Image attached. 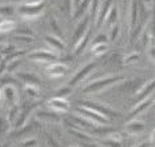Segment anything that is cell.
Returning <instances> with one entry per match:
<instances>
[{
	"mask_svg": "<svg viewBox=\"0 0 155 147\" xmlns=\"http://www.w3.org/2000/svg\"><path fill=\"white\" fill-rule=\"evenodd\" d=\"M83 147H103L102 145H96V143H90V142H84Z\"/></svg>",
	"mask_w": 155,
	"mask_h": 147,
	"instance_id": "cell-47",
	"label": "cell"
},
{
	"mask_svg": "<svg viewBox=\"0 0 155 147\" xmlns=\"http://www.w3.org/2000/svg\"><path fill=\"white\" fill-rule=\"evenodd\" d=\"M101 145H102L103 147H122V142L106 138L104 140H102V142H101Z\"/></svg>",
	"mask_w": 155,
	"mask_h": 147,
	"instance_id": "cell-27",
	"label": "cell"
},
{
	"mask_svg": "<svg viewBox=\"0 0 155 147\" xmlns=\"http://www.w3.org/2000/svg\"><path fill=\"white\" fill-rule=\"evenodd\" d=\"M18 113H19V106L15 104V106L11 107V110H9V113H8V120H14V118L18 115Z\"/></svg>",
	"mask_w": 155,
	"mask_h": 147,
	"instance_id": "cell-34",
	"label": "cell"
},
{
	"mask_svg": "<svg viewBox=\"0 0 155 147\" xmlns=\"http://www.w3.org/2000/svg\"><path fill=\"white\" fill-rule=\"evenodd\" d=\"M47 140H48V143H50V146H51V147H60V146H59V143H58L56 140H55L52 136L50 135V134H47Z\"/></svg>",
	"mask_w": 155,
	"mask_h": 147,
	"instance_id": "cell-44",
	"label": "cell"
},
{
	"mask_svg": "<svg viewBox=\"0 0 155 147\" xmlns=\"http://www.w3.org/2000/svg\"><path fill=\"white\" fill-rule=\"evenodd\" d=\"M25 94H27L30 98H38V96H39V90H38V86L27 84V86H25Z\"/></svg>",
	"mask_w": 155,
	"mask_h": 147,
	"instance_id": "cell-26",
	"label": "cell"
},
{
	"mask_svg": "<svg viewBox=\"0 0 155 147\" xmlns=\"http://www.w3.org/2000/svg\"><path fill=\"white\" fill-rule=\"evenodd\" d=\"M143 2L147 4V7H150V5H151V3H153V0H143Z\"/></svg>",
	"mask_w": 155,
	"mask_h": 147,
	"instance_id": "cell-51",
	"label": "cell"
},
{
	"mask_svg": "<svg viewBox=\"0 0 155 147\" xmlns=\"http://www.w3.org/2000/svg\"><path fill=\"white\" fill-rule=\"evenodd\" d=\"M75 113L78 115H80V116L86 118V119H88L90 122L98 124V126H106V124L110 123V119L106 116H103L99 113H96V111L91 110V108L88 107H84V106H78L75 108Z\"/></svg>",
	"mask_w": 155,
	"mask_h": 147,
	"instance_id": "cell-2",
	"label": "cell"
},
{
	"mask_svg": "<svg viewBox=\"0 0 155 147\" xmlns=\"http://www.w3.org/2000/svg\"><path fill=\"white\" fill-rule=\"evenodd\" d=\"M154 103H155L154 96H150V98L144 99V100L139 102V103H137V104H135V107L130 111V116H135V115H139L140 113H143L144 110H147V108L150 107L151 104H154Z\"/></svg>",
	"mask_w": 155,
	"mask_h": 147,
	"instance_id": "cell-13",
	"label": "cell"
},
{
	"mask_svg": "<svg viewBox=\"0 0 155 147\" xmlns=\"http://www.w3.org/2000/svg\"><path fill=\"white\" fill-rule=\"evenodd\" d=\"M90 3H91V0H83V2H80L79 5H78V8L75 9V12H74V18L75 19L82 18L83 14L87 11V8L90 7Z\"/></svg>",
	"mask_w": 155,
	"mask_h": 147,
	"instance_id": "cell-21",
	"label": "cell"
},
{
	"mask_svg": "<svg viewBox=\"0 0 155 147\" xmlns=\"http://www.w3.org/2000/svg\"><path fill=\"white\" fill-rule=\"evenodd\" d=\"M20 64V59H15V60H11L8 62L7 64V72H12L14 70H16V67Z\"/></svg>",
	"mask_w": 155,
	"mask_h": 147,
	"instance_id": "cell-33",
	"label": "cell"
},
{
	"mask_svg": "<svg viewBox=\"0 0 155 147\" xmlns=\"http://www.w3.org/2000/svg\"><path fill=\"white\" fill-rule=\"evenodd\" d=\"M0 98H2V91H0Z\"/></svg>",
	"mask_w": 155,
	"mask_h": 147,
	"instance_id": "cell-53",
	"label": "cell"
},
{
	"mask_svg": "<svg viewBox=\"0 0 155 147\" xmlns=\"http://www.w3.org/2000/svg\"><path fill=\"white\" fill-rule=\"evenodd\" d=\"M39 119H46V120H52V122H58L59 120V116L56 114L52 113H46V111H39L36 114Z\"/></svg>",
	"mask_w": 155,
	"mask_h": 147,
	"instance_id": "cell-25",
	"label": "cell"
},
{
	"mask_svg": "<svg viewBox=\"0 0 155 147\" xmlns=\"http://www.w3.org/2000/svg\"><path fill=\"white\" fill-rule=\"evenodd\" d=\"M14 40L24 41V43H32V41H34V38L32 36H25V35H15Z\"/></svg>",
	"mask_w": 155,
	"mask_h": 147,
	"instance_id": "cell-30",
	"label": "cell"
},
{
	"mask_svg": "<svg viewBox=\"0 0 155 147\" xmlns=\"http://www.w3.org/2000/svg\"><path fill=\"white\" fill-rule=\"evenodd\" d=\"M96 67V63L92 62V63H88V64H86L83 68H80L79 71H78L75 75H74V78L70 80V86H76L78 83H80L83 80V79L86 78V76H88L91 71H94Z\"/></svg>",
	"mask_w": 155,
	"mask_h": 147,
	"instance_id": "cell-8",
	"label": "cell"
},
{
	"mask_svg": "<svg viewBox=\"0 0 155 147\" xmlns=\"http://www.w3.org/2000/svg\"><path fill=\"white\" fill-rule=\"evenodd\" d=\"M138 147H148V143H147V142H144V143H142V145H139Z\"/></svg>",
	"mask_w": 155,
	"mask_h": 147,
	"instance_id": "cell-52",
	"label": "cell"
},
{
	"mask_svg": "<svg viewBox=\"0 0 155 147\" xmlns=\"http://www.w3.org/2000/svg\"><path fill=\"white\" fill-rule=\"evenodd\" d=\"M8 129V119L0 118V132H5Z\"/></svg>",
	"mask_w": 155,
	"mask_h": 147,
	"instance_id": "cell-36",
	"label": "cell"
},
{
	"mask_svg": "<svg viewBox=\"0 0 155 147\" xmlns=\"http://www.w3.org/2000/svg\"><path fill=\"white\" fill-rule=\"evenodd\" d=\"M99 2L101 0H92V14L94 15H98V12H99Z\"/></svg>",
	"mask_w": 155,
	"mask_h": 147,
	"instance_id": "cell-43",
	"label": "cell"
},
{
	"mask_svg": "<svg viewBox=\"0 0 155 147\" xmlns=\"http://www.w3.org/2000/svg\"><path fill=\"white\" fill-rule=\"evenodd\" d=\"M44 3V0H25V4L27 5H38Z\"/></svg>",
	"mask_w": 155,
	"mask_h": 147,
	"instance_id": "cell-45",
	"label": "cell"
},
{
	"mask_svg": "<svg viewBox=\"0 0 155 147\" xmlns=\"http://www.w3.org/2000/svg\"><path fill=\"white\" fill-rule=\"evenodd\" d=\"M24 54H25V51H15V52L9 54V55L5 57V60L11 62V60H15V59H18V57H20L21 55H24Z\"/></svg>",
	"mask_w": 155,
	"mask_h": 147,
	"instance_id": "cell-32",
	"label": "cell"
},
{
	"mask_svg": "<svg viewBox=\"0 0 155 147\" xmlns=\"http://www.w3.org/2000/svg\"><path fill=\"white\" fill-rule=\"evenodd\" d=\"M63 4H64L67 14H71L72 12V0H63Z\"/></svg>",
	"mask_w": 155,
	"mask_h": 147,
	"instance_id": "cell-40",
	"label": "cell"
},
{
	"mask_svg": "<svg viewBox=\"0 0 155 147\" xmlns=\"http://www.w3.org/2000/svg\"><path fill=\"white\" fill-rule=\"evenodd\" d=\"M112 0H104L102 3L101 8H99V12H98V18H96V27H102L106 21V18H107L110 9L112 7Z\"/></svg>",
	"mask_w": 155,
	"mask_h": 147,
	"instance_id": "cell-10",
	"label": "cell"
},
{
	"mask_svg": "<svg viewBox=\"0 0 155 147\" xmlns=\"http://www.w3.org/2000/svg\"><path fill=\"white\" fill-rule=\"evenodd\" d=\"M2 98L5 99L11 106H15L16 104V90L12 87L11 84L4 86L3 90H2Z\"/></svg>",
	"mask_w": 155,
	"mask_h": 147,
	"instance_id": "cell-15",
	"label": "cell"
},
{
	"mask_svg": "<svg viewBox=\"0 0 155 147\" xmlns=\"http://www.w3.org/2000/svg\"><path fill=\"white\" fill-rule=\"evenodd\" d=\"M44 3L41 4H38V5H27V4H23L19 7V14L24 18H36L38 15H40L44 9Z\"/></svg>",
	"mask_w": 155,
	"mask_h": 147,
	"instance_id": "cell-5",
	"label": "cell"
},
{
	"mask_svg": "<svg viewBox=\"0 0 155 147\" xmlns=\"http://www.w3.org/2000/svg\"><path fill=\"white\" fill-rule=\"evenodd\" d=\"M154 104H155V103H154Z\"/></svg>",
	"mask_w": 155,
	"mask_h": 147,
	"instance_id": "cell-55",
	"label": "cell"
},
{
	"mask_svg": "<svg viewBox=\"0 0 155 147\" xmlns=\"http://www.w3.org/2000/svg\"><path fill=\"white\" fill-rule=\"evenodd\" d=\"M14 14H15V8H14V5H11V4L0 5V16H2V18L9 19Z\"/></svg>",
	"mask_w": 155,
	"mask_h": 147,
	"instance_id": "cell-23",
	"label": "cell"
},
{
	"mask_svg": "<svg viewBox=\"0 0 155 147\" xmlns=\"http://www.w3.org/2000/svg\"><path fill=\"white\" fill-rule=\"evenodd\" d=\"M88 41H90V30L87 31V34L75 44V47H74V54H75V55H80V54L84 51L86 46L88 44Z\"/></svg>",
	"mask_w": 155,
	"mask_h": 147,
	"instance_id": "cell-19",
	"label": "cell"
},
{
	"mask_svg": "<svg viewBox=\"0 0 155 147\" xmlns=\"http://www.w3.org/2000/svg\"><path fill=\"white\" fill-rule=\"evenodd\" d=\"M123 80V76L122 75H112V76H106V78H101L96 79L94 82L87 83V86H84L83 88V92H87V94H91V92H96L104 90V88L110 87V86L115 84V83H119Z\"/></svg>",
	"mask_w": 155,
	"mask_h": 147,
	"instance_id": "cell-1",
	"label": "cell"
},
{
	"mask_svg": "<svg viewBox=\"0 0 155 147\" xmlns=\"http://www.w3.org/2000/svg\"><path fill=\"white\" fill-rule=\"evenodd\" d=\"M36 107V104H32V106L30 107H25L23 111L20 113V116H19V119L16 120V123H15V126H16V129H21V127L25 124V122H27V119H28V116H30V113H31V110L32 108H35Z\"/></svg>",
	"mask_w": 155,
	"mask_h": 147,
	"instance_id": "cell-18",
	"label": "cell"
},
{
	"mask_svg": "<svg viewBox=\"0 0 155 147\" xmlns=\"http://www.w3.org/2000/svg\"><path fill=\"white\" fill-rule=\"evenodd\" d=\"M107 43H99V44H94L91 47V54L95 56H101L107 51Z\"/></svg>",
	"mask_w": 155,
	"mask_h": 147,
	"instance_id": "cell-24",
	"label": "cell"
},
{
	"mask_svg": "<svg viewBox=\"0 0 155 147\" xmlns=\"http://www.w3.org/2000/svg\"><path fill=\"white\" fill-rule=\"evenodd\" d=\"M150 142L151 143H155V129L151 131V134H150Z\"/></svg>",
	"mask_w": 155,
	"mask_h": 147,
	"instance_id": "cell-50",
	"label": "cell"
},
{
	"mask_svg": "<svg viewBox=\"0 0 155 147\" xmlns=\"http://www.w3.org/2000/svg\"><path fill=\"white\" fill-rule=\"evenodd\" d=\"M139 59V54L138 52H132V54H130V55H127L123 59V63L126 66H128V64H132V63H135L137 60Z\"/></svg>",
	"mask_w": 155,
	"mask_h": 147,
	"instance_id": "cell-28",
	"label": "cell"
},
{
	"mask_svg": "<svg viewBox=\"0 0 155 147\" xmlns=\"http://www.w3.org/2000/svg\"><path fill=\"white\" fill-rule=\"evenodd\" d=\"M116 20H118V7L114 4L110 9L107 18H106V21H104V25L107 27H112V25L116 24Z\"/></svg>",
	"mask_w": 155,
	"mask_h": 147,
	"instance_id": "cell-20",
	"label": "cell"
},
{
	"mask_svg": "<svg viewBox=\"0 0 155 147\" xmlns=\"http://www.w3.org/2000/svg\"><path fill=\"white\" fill-rule=\"evenodd\" d=\"M70 147H76V146H70Z\"/></svg>",
	"mask_w": 155,
	"mask_h": 147,
	"instance_id": "cell-54",
	"label": "cell"
},
{
	"mask_svg": "<svg viewBox=\"0 0 155 147\" xmlns=\"http://www.w3.org/2000/svg\"><path fill=\"white\" fill-rule=\"evenodd\" d=\"M118 34H119V25L115 24L111 27V30H110V40L114 41L116 38H118Z\"/></svg>",
	"mask_w": 155,
	"mask_h": 147,
	"instance_id": "cell-31",
	"label": "cell"
},
{
	"mask_svg": "<svg viewBox=\"0 0 155 147\" xmlns=\"http://www.w3.org/2000/svg\"><path fill=\"white\" fill-rule=\"evenodd\" d=\"M155 91V79H151L150 82H147L146 84H143V87L137 92V98H135L134 103H139V102L144 100V99L153 96V92Z\"/></svg>",
	"mask_w": 155,
	"mask_h": 147,
	"instance_id": "cell-7",
	"label": "cell"
},
{
	"mask_svg": "<svg viewBox=\"0 0 155 147\" xmlns=\"http://www.w3.org/2000/svg\"><path fill=\"white\" fill-rule=\"evenodd\" d=\"M148 31H150L151 36H155V7H154V11H153V23H151V27Z\"/></svg>",
	"mask_w": 155,
	"mask_h": 147,
	"instance_id": "cell-42",
	"label": "cell"
},
{
	"mask_svg": "<svg viewBox=\"0 0 155 147\" xmlns=\"http://www.w3.org/2000/svg\"><path fill=\"white\" fill-rule=\"evenodd\" d=\"M144 129H146V124L144 122H142V120H131V122H128L126 124V130H127L128 134H131V135H137V134H140L143 132Z\"/></svg>",
	"mask_w": 155,
	"mask_h": 147,
	"instance_id": "cell-14",
	"label": "cell"
},
{
	"mask_svg": "<svg viewBox=\"0 0 155 147\" xmlns=\"http://www.w3.org/2000/svg\"><path fill=\"white\" fill-rule=\"evenodd\" d=\"M16 35H25V36H32L34 32H32L30 28H21V30L16 31Z\"/></svg>",
	"mask_w": 155,
	"mask_h": 147,
	"instance_id": "cell-38",
	"label": "cell"
},
{
	"mask_svg": "<svg viewBox=\"0 0 155 147\" xmlns=\"http://www.w3.org/2000/svg\"><path fill=\"white\" fill-rule=\"evenodd\" d=\"M18 76L21 79L24 83L27 84H32V86H39L41 83V80L34 74H28V72H18Z\"/></svg>",
	"mask_w": 155,
	"mask_h": 147,
	"instance_id": "cell-17",
	"label": "cell"
},
{
	"mask_svg": "<svg viewBox=\"0 0 155 147\" xmlns=\"http://www.w3.org/2000/svg\"><path fill=\"white\" fill-rule=\"evenodd\" d=\"M0 51H2L3 54H8V55H9V54L15 52V47H14V46H11V44H9V46H5V47H3V48L0 50Z\"/></svg>",
	"mask_w": 155,
	"mask_h": 147,
	"instance_id": "cell-41",
	"label": "cell"
},
{
	"mask_svg": "<svg viewBox=\"0 0 155 147\" xmlns=\"http://www.w3.org/2000/svg\"><path fill=\"white\" fill-rule=\"evenodd\" d=\"M107 41V36H106L104 34H101L98 35V36L95 38V40H94V44H99V43H106Z\"/></svg>",
	"mask_w": 155,
	"mask_h": 147,
	"instance_id": "cell-39",
	"label": "cell"
},
{
	"mask_svg": "<svg viewBox=\"0 0 155 147\" xmlns=\"http://www.w3.org/2000/svg\"><path fill=\"white\" fill-rule=\"evenodd\" d=\"M138 16H139V3L138 0H132V4L130 8V31L134 32V30L138 25Z\"/></svg>",
	"mask_w": 155,
	"mask_h": 147,
	"instance_id": "cell-12",
	"label": "cell"
},
{
	"mask_svg": "<svg viewBox=\"0 0 155 147\" xmlns=\"http://www.w3.org/2000/svg\"><path fill=\"white\" fill-rule=\"evenodd\" d=\"M71 94V88L70 87H66V88H62V90L56 91V96H60V98H64L66 95Z\"/></svg>",
	"mask_w": 155,
	"mask_h": 147,
	"instance_id": "cell-37",
	"label": "cell"
},
{
	"mask_svg": "<svg viewBox=\"0 0 155 147\" xmlns=\"http://www.w3.org/2000/svg\"><path fill=\"white\" fill-rule=\"evenodd\" d=\"M36 142H38V140L35 138H28V139H25V140L21 142V146H23V147H32V146L36 145Z\"/></svg>",
	"mask_w": 155,
	"mask_h": 147,
	"instance_id": "cell-35",
	"label": "cell"
},
{
	"mask_svg": "<svg viewBox=\"0 0 155 147\" xmlns=\"http://www.w3.org/2000/svg\"><path fill=\"white\" fill-rule=\"evenodd\" d=\"M148 55H150L153 62L155 63V47H150V48H148Z\"/></svg>",
	"mask_w": 155,
	"mask_h": 147,
	"instance_id": "cell-46",
	"label": "cell"
},
{
	"mask_svg": "<svg viewBox=\"0 0 155 147\" xmlns=\"http://www.w3.org/2000/svg\"><path fill=\"white\" fill-rule=\"evenodd\" d=\"M14 82H15L14 79H12V78H8V76H5V78H3V79H2V83H4L5 86H7L8 83H14Z\"/></svg>",
	"mask_w": 155,
	"mask_h": 147,
	"instance_id": "cell-48",
	"label": "cell"
},
{
	"mask_svg": "<svg viewBox=\"0 0 155 147\" xmlns=\"http://www.w3.org/2000/svg\"><path fill=\"white\" fill-rule=\"evenodd\" d=\"M67 71H68V66L64 64V63H58V62L51 63L46 68V72L51 78H60V76H63Z\"/></svg>",
	"mask_w": 155,
	"mask_h": 147,
	"instance_id": "cell-9",
	"label": "cell"
},
{
	"mask_svg": "<svg viewBox=\"0 0 155 147\" xmlns=\"http://www.w3.org/2000/svg\"><path fill=\"white\" fill-rule=\"evenodd\" d=\"M50 25H51V27H52V30H54V32L56 34V36H58V38H60V39H62V38H63L62 30H60V27H59V25H58L56 20H55L54 18H51V20H50Z\"/></svg>",
	"mask_w": 155,
	"mask_h": 147,
	"instance_id": "cell-29",
	"label": "cell"
},
{
	"mask_svg": "<svg viewBox=\"0 0 155 147\" xmlns=\"http://www.w3.org/2000/svg\"><path fill=\"white\" fill-rule=\"evenodd\" d=\"M16 23L12 19H5V20H0V34H5L9 32L15 28Z\"/></svg>",
	"mask_w": 155,
	"mask_h": 147,
	"instance_id": "cell-22",
	"label": "cell"
},
{
	"mask_svg": "<svg viewBox=\"0 0 155 147\" xmlns=\"http://www.w3.org/2000/svg\"><path fill=\"white\" fill-rule=\"evenodd\" d=\"M46 41H47V44H50L51 46V48L54 50V52H59V51H63L64 50V43H63V40L60 39V38H58V36H54V35H46Z\"/></svg>",
	"mask_w": 155,
	"mask_h": 147,
	"instance_id": "cell-16",
	"label": "cell"
},
{
	"mask_svg": "<svg viewBox=\"0 0 155 147\" xmlns=\"http://www.w3.org/2000/svg\"><path fill=\"white\" fill-rule=\"evenodd\" d=\"M5 63H7V60H2L0 62V74H3V71H4V68H5Z\"/></svg>",
	"mask_w": 155,
	"mask_h": 147,
	"instance_id": "cell-49",
	"label": "cell"
},
{
	"mask_svg": "<svg viewBox=\"0 0 155 147\" xmlns=\"http://www.w3.org/2000/svg\"><path fill=\"white\" fill-rule=\"evenodd\" d=\"M48 106L51 110H54L55 113H67L70 110V102L64 98L55 96L48 100Z\"/></svg>",
	"mask_w": 155,
	"mask_h": 147,
	"instance_id": "cell-6",
	"label": "cell"
},
{
	"mask_svg": "<svg viewBox=\"0 0 155 147\" xmlns=\"http://www.w3.org/2000/svg\"><path fill=\"white\" fill-rule=\"evenodd\" d=\"M88 23H90V18L86 16V18H83V20L80 21L79 24H78L75 32H74V44H76L78 41L87 34V31H88Z\"/></svg>",
	"mask_w": 155,
	"mask_h": 147,
	"instance_id": "cell-11",
	"label": "cell"
},
{
	"mask_svg": "<svg viewBox=\"0 0 155 147\" xmlns=\"http://www.w3.org/2000/svg\"><path fill=\"white\" fill-rule=\"evenodd\" d=\"M28 59L34 60V62H55L58 59V54L54 51L36 50L28 55Z\"/></svg>",
	"mask_w": 155,
	"mask_h": 147,
	"instance_id": "cell-4",
	"label": "cell"
},
{
	"mask_svg": "<svg viewBox=\"0 0 155 147\" xmlns=\"http://www.w3.org/2000/svg\"><path fill=\"white\" fill-rule=\"evenodd\" d=\"M80 104L84 107H88L91 108V110L96 111V113H99L101 115L106 118H116L119 116V113L118 111H114L112 108H110L107 106H104V104H101V103H96V102H90V100H84V102H80Z\"/></svg>",
	"mask_w": 155,
	"mask_h": 147,
	"instance_id": "cell-3",
	"label": "cell"
}]
</instances>
